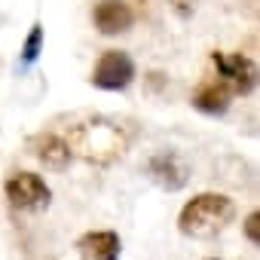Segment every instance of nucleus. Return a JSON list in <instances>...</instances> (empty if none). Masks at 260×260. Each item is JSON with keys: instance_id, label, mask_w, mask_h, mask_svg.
<instances>
[{"instance_id": "1", "label": "nucleus", "mask_w": 260, "mask_h": 260, "mask_svg": "<svg viewBox=\"0 0 260 260\" xmlns=\"http://www.w3.org/2000/svg\"><path fill=\"white\" fill-rule=\"evenodd\" d=\"M71 156H80L86 162H95V166H110L113 159H119L128 147V138L122 135V128L116 122H107V119H86V122H77L68 138H64Z\"/></svg>"}, {"instance_id": "2", "label": "nucleus", "mask_w": 260, "mask_h": 260, "mask_svg": "<svg viewBox=\"0 0 260 260\" xmlns=\"http://www.w3.org/2000/svg\"><path fill=\"white\" fill-rule=\"evenodd\" d=\"M236 214V205L230 196L223 193H199L193 196L181 214H178V230L184 236H193V239H208L214 233H220Z\"/></svg>"}, {"instance_id": "3", "label": "nucleus", "mask_w": 260, "mask_h": 260, "mask_svg": "<svg viewBox=\"0 0 260 260\" xmlns=\"http://www.w3.org/2000/svg\"><path fill=\"white\" fill-rule=\"evenodd\" d=\"M211 64H214L211 80H217L230 95H245L257 83V68L242 52H211Z\"/></svg>"}, {"instance_id": "4", "label": "nucleus", "mask_w": 260, "mask_h": 260, "mask_svg": "<svg viewBox=\"0 0 260 260\" xmlns=\"http://www.w3.org/2000/svg\"><path fill=\"white\" fill-rule=\"evenodd\" d=\"M4 193L19 211H43L52 202V190L37 172H13L4 184Z\"/></svg>"}, {"instance_id": "5", "label": "nucleus", "mask_w": 260, "mask_h": 260, "mask_svg": "<svg viewBox=\"0 0 260 260\" xmlns=\"http://www.w3.org/2000/svg\"><path fill=\"white\" fill-rule=\"evenodd\" d=\"M89 80H92V86H98L104 92H119V89H125L135 80V61L128 58V52H122V49H107L98 58V64L92 68Z\"/></svg>"}, {"instance_id": "6", "label": "nucleus", "mask_w": 260, "mask_h": 260, "mask_svg": "<svg viewBox=\"0 0 260 260\" xmlns=\"http://www.w3.org/2000/svg\"><path fill=\"white\" fill-rule=\"evenodd\" d=\"M92 22L98 28V34L104 37H113V34H122L132 28L135 22V13L125 0H101V4L92 10Z\"/></svg>"}, {"instance_id": "7", "label": "nucleus", "mask_w": 260, "mask_h": 260, "mask_svg": "<svg viewBox=\"0 0 260 260\" xmlns=\"http://www.w3.org/2000/svg\"><path fill=\"white\" fill-rule=\"evenodd\" d=\"M28 153H31L34 159H40L46 169H55V172L68 169V162H71V150H68L64 138H61V135H52V132L31 135V138H28Z\"/></svg>"}, {"instance_id": "8", "label": "nucleus", "mask_w": 260, "mask_h": 260, "mask_svg": "<svg viewBox=\"0 0 260 260\" xmlns=\"http://www.w3.org/2000/svg\"><path fill=\"white\" fill-rule=\"evenodd\" d=\"M80 260H119L122 242L113 230H92L77 239Z\"/></svg>"}, {"instance_id": "9", "label": "nucleus", "mask_w": 260, "mask_h": 260, "mask_svg": "<svg viewBox=\"0 0 260 260\" xmlns=\"http://www.w3.org/2000/svg\"><path fill=\"white\" fill-rule=\"evenodd\" d=\"M147 172H150V178L159 184V187H166V190H181L184 184H187V166L178 159V153H172V150H166V153H156L150 162H147Z\"/></svg>"}, {"instance_id": "10", "label": "nucleus", "mask_w": 260, "mask_h": 260, "mask_svg": "<svg viewBox=\"0 0 260 260\" xmlns=\"http://www.w3.org/2000/svg\"><path fill=\"white\" fill-rule=\"evenodd\" d=\"M193 107L196 110H202V113H208V116H220V113H226V107H230V101H233V95L217 83V80H202L199 86H196V92H193Z\"/></svg>"}, {"instance_id": "11", "label": "nucleus", "mask_w": 260, "mask_h": 260, "mask_svg": "<svg viewBox=\"0 0 260 260\" xmlns=\"http://www.w3.org/2000/svg\"><path fill=\"white\" fill-rule=\"evenodd\" d=\"M40 52H43V25H40V22H34V25H31V31H28V37H25V43H22L19 68H22V71H25V68H31V64L40 58Z\"/></svg>"}, {"instance_id": "12", "label": "nucleus", "mask_w": 260, "mask_h": 260, "mask_svg": "<svg viewBox=\"0 0 260 260\" xmlns=\"http://www.w3.org/2000/svg\"><path fill=\"white\" fill-rule=\"evenodd\" d=\"M245 236L251 245H260V211H251L245 217Z\"/></svg>"}, {"instance_id": "13", "label": "nucleus", "mask_w": 260, "mask_h": 260, "mask_svg": "<svg viewBox=\"0 0 260 260\" xmlns=\"http://www.w3.org/2000/svg\"><path fill=\"white\" fill-rule=\"evenodd\" d=\"M205 260H217V257H205Z\"/></svg>"}]
</instances>
